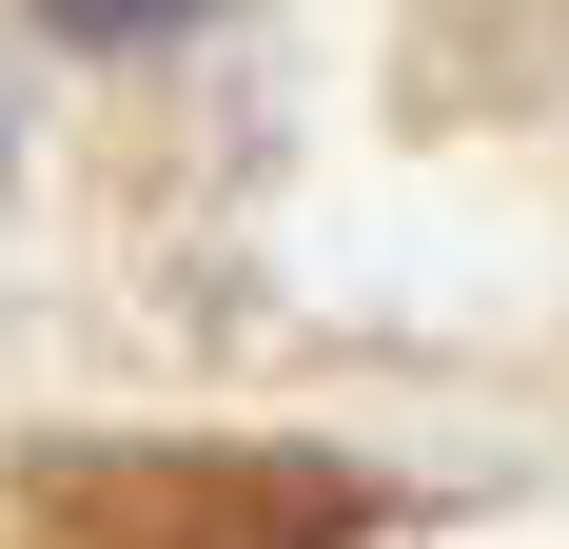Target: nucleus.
Returning <instances> with one entry per match:
<instances>
[{"label":"nucleus","mask_w":569,"mask_h":549,"mask_svg":"<svg viewBox=\"0 0 569 549\" xmlns=\"http://www.w3.org/2000/svg\"><path fill=\"white\" fill-rule=\"evenodd\" d=\"M197 0H40V40H79V59H138V40H177Z\"/></svg>","instance_id":"nucleus-1"}]
</instances>
